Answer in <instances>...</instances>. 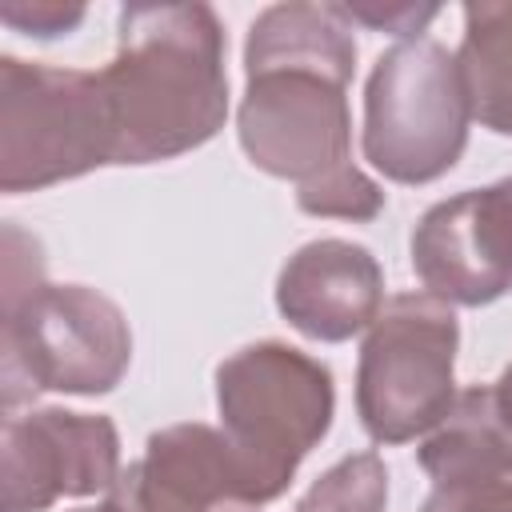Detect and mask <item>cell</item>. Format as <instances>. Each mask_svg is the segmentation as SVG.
<instances>
[{"label":"cell","instance_id":"1","mask_svg":"<svg viewBox=\"0 0 512 512\" xmlns=\"http://www.w3.org/2000/svg\"><path fill=\"white\" fill-rule=\"evenodd\" d=\"M356 36L340 4L264 8L244 40L236 136L244 156L296 188V208L332 220H376L384 188L352 160L348 84Z\"/></svg>","mask_w":512,"mask_h":512},{"label":"cell","instance_id":"11","mask_svg":"<svg viewBox=\"0 0 512 512\" xmlns=\"http://www.w3.org/2000/svg\"><path fill=\"white\" fill-rule=\"evenodd\" d=\"M280 316L308 340L344 344L372 328L384 308V268L352 240L324 236L296 248L276 276Z\"/></svg>","mask_w":512,"mask_h":512},{"label":"cell","instance_id":"5","mask_svg":"<svg viewBox=\"0 0 512 512\" xmlns=\"http://www.w3.org/2000/svg\"><path fill=\"white\" fill-rule=\"evenodd\" d=\"M472 104L440 40H396L376 56L364 84V160L392 184H432L468 148Z\"/></svg>","mask_w":512,"mask_h":512},{"label":"cell","instance_id":"13","mask_svg":"<svg viewBox=\"0 0 512 512\" xmlns=\"http://www.w3.org/2000/svg\"><path fill=\"white\" fill-rule=\"evenodd\" d=\"M388 468L376 452H352L312 480L292 512H384Z\"/></svg>","mask_w":512,"mask_h":512},{"label":"cell","instance_id":"7","mask_svg":"<svg viewBox=\"0 0 512 512\" xmlns=\"http://www.w3.org/2000/svg\"><path fill=\"white\" fill-rule=\"evenodd\" d=\"M460 320L432 292H396L372 320L356 364V416L376 444L432 432L456 404Z\"/></svg>","mask_w":512,"mask_h":512},{"label":"cell","instance_id":"14","mask_svg":"<svg viewBox=\"0 0 512 512\" xmlns=\"http://www.w3.org/2000/svg\"><path fill=\"white\" fill-rule=\"evenodd\" d=\"M420 512H512V452L432 480Z\"/></svg>","mask_w":512,"mask_h":512},{"label":"cell","instance_id":"9","mask_svg":"<svg viewBox=\"0 0 512 512\" xmlns=\"http://www.w3.org/2000/svg\"><path fill=\"white\" fill-rule=\"evenodd\" d=\"M252 480L228 436L188 420L148 436L144 456L120 468L100 512H256Z\"/></svg>","mask_w":512,"mask_h":512},{"label":"cell","instance_id":"12","mask_svg":"<svg viewBox=\"0 0 512 512\" xmlns=\"http://www.w3.org/2000/svg\"><path fill=\"white\" fill-rule=\"evenodd\" d=\"M456 64L468 88L472 120L496 136H512V0L464 4Z\"/></svg>","mask_w":512,"mask_h":512},{"label":"cell","instance_id":"4","mask_svg":"<svg viewBox=\"0 0 512 512\" xmlns=\"http://www.w3.org/2000/svg\"><path fill=\"white\" fill-rule=\"evenodd\" d=\"M216 412L264 508L288 492L304 456L332 428V368L284 340L244 344L216 364Z\"/></svg>","mask_w":512,"mask_h":512},{"label":"cell","instance_id":"8","mask_svg":"<svg viewBox=\"0 0 512 512\" xmlns=\"http://www.w3.org/2000/svg\"><path fill=\"white\" fill-rule=\"evenodd\" d=\"M120 476V432L108 416L32 408L4 416L0 508L48 512L64 496H100Z\"/></svg>","mask_w":512,"mask_h":512},{"label":"cell","instance_id":"2","mask_svg":"<svg viewBox=\"0 0 512 512\" xmlns=\"http://www.w3.org/2000/svg\"><path fill=\"white\" fill-rule=\"evenodd\" d=\"M96 76L112 116V164L184 156L228 120L224 28L208 4H124L116 52Z\"/></svg>","mask_w":512,"mask_h":512},{"label":"cell","instance_id":"19","mask_svg":"<svg viewBox=\"0 0 512 512\" xmlns=\"http://www.w3.org/2000/svg\"><path fill=\"white\" fill-rule=\"evenodd\" d=\"M72 512H100V508H72Z\"/></svg>","mask_w":512,"mask_h":512},{"label":"cell","instance_id":"16","mask_svg":"<svg viewBox=\"0 0 512 512\" xmlns=\"http://www.w3.org/2000/svg\"><path fill=\"white\" fill-rule=\"evenodd\" d=\"M340 12L352 24L400 36V40H420V32L440 16L436 4H380V0H360V4H340Z\"/></svg>","mask_w":512,"mask_h":512},{"label":"cell","instance_id":"18","mask_svg":"<svg viewBox=\"0 0 512 512\" xmlns=\"http://www.w3.org/2000/svg\"><path fill=\"white\" fill-rule=\"evenodd\" d=\"M496 188H500V200H504V212H508V224H512V176L496 180Z\"/></svg>","mask_w":512,"mask_h":512},{"label":"cell","instance_id":"15","mask_svg":"<svg viewBox=\"0 0 512 512\" xmlns=\"http://www.w3.org/2000/svg\"><path fill=\"white\" fill-rule=\"evenodd\" d=\"M0 20L24 36L36 40H56L68 36L72 28H80L84 20V4H56V0H8L0 4Z\"/></svg>","mask_w":512,"mask_h":512},{"label":"cell","instance_id":"17","mask_svg":"<svg viewBox=\"0 0 512 512\" xmlns=\"http://www.w3.org/2000/svg\"><path fill=\"white\" fill-rule=\"evenodd\" d=\"M492 404H496V416L504 424V432L512 436V364L500 372V380L492 384Z\"/></svg>","mask_w":512,"mask_h":512},{"label":"cell","instance_id":"3","mask_svg":"<svg viewBox=\"0 0 512 512\" xmlns=\"http://www.w3.org/2000/svg\"><path fill=\"white\" fill-rule=\"evenodd\" d=\"M0 376L4 408L40 392L104 396L132 364L124 312L88 284H48L40 240L4 224Z\"/></svg>","mask_w":512,"mask_h":512},{"label":"cell","instance_id":"6","mask_svg":"<svg viewBox=\"0 0 512 512\" xmlns=\"http://www.w3.org/2000/svg\"><path fill=\"white\" fill-rule=\"evenodd\" d=\"M116 160L96 72L0 60V192H40Z\"/></svg>","mask_w":512,"mask_h":512},{"label":"cell","instance_id":"10","mask_svg":"<svg viewBox=\"0 0 512 512\" xmlns=\"http://www.w3.org/2000/svg\"><path fill=\"white\" fill-rule=\"evenodd\" d=\"M412 272L444 304L484 308L512 292V228L496 184L432 204L408 240Z\"/></svg>","mask_w":512,"mask_h":512}]
</instances>
